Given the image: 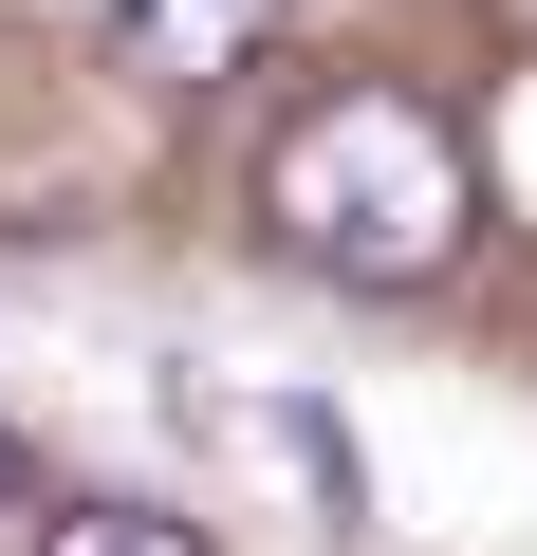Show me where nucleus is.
Returning a JSON list of instances; mask_svg holds the SVG:
<instances>
[{
    "mask_svg": "<svg viewBox=\"0 0 537 556\" xmlns=\"http://www.w3.org/2000/svg\"><path fill=\"white\" fill-rule=\"evenodd\" d=\"M38 556H204L186 519H149V501H56V519H20Z\"/></svg>",
    "mask_w": 537,
    "mask_h": 556,
    "instance_id": "obj_4",
    "label": "nucleus"
},
{
    "mask_svg": "<svg viewBox=\"0 0 537 556\" xmlns=\"http://www.w3.org/2000/svg\"><path fill=\"white\" fill-rule=\"evenodd\" d=\"M259 223H279V260H316V278H353V298H426V278L463 260V223H482V167H463V130L426 112V93H316L279 149H259Z\"/></svg>",
    "mask_w": 537,
    "mask_h": 556,
    "instance_id": "obj_1",
    "label": "nucleus"
},
{
    "mask_svg": "<svg viewBox=\"0 0 537 556\" xmlns=\"http://www.w3.org/2000/svg\"><path fill=\"white\" fill-rule=\"evenodd\" d=\"M222 445H241V464H279V482H297V501H316L334 538L371 519V445H353V427H334L316 390H241V408H222Z\"/></svg>",
    "mask_w": 537,
    "mask_h": 556,
    "instance_id": "obj_2",
    "label": "nucleus"
},
{
    "mask_svg": "<svg viewBox=\"0 0 537 556\" xmlns=\"http://www.w3.org/2000/svg\"><path fill=\"white\" fill-rule=\"evenodd\" d=\"M279 0H112V56L130 75H241Z\"/></svg>",
    "mask_w": 537,
    "mask_h": 556,
    "instance_id": "obj_3",
    "label": "nucleus"
},
{
    "mask_svg": "<svg viewBox=\"0 0 537 556\" xmlns=\"http://www.w3.org/2000/svg\"><path fill=\"white\" fill-rule=\"evenodd\" d=\"M0 538H20V445H0Z\"/></svg>",
    "mask_w": 537,
    "mask_h": 556,
    "instance_id": "obj_5",
    "label": "nucleus"
}]
</instances>
